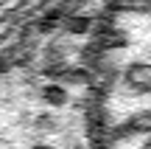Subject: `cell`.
Instances as JSON below:
<instances>
[{
  "label": "cell",
  "instance_id": "obj_1",
  "mask_svg": "<svg viewBox=\"0 0 151 149\" xmlns=\"http://www.w3.org/2000/svg\"><path fill=\"white\" fill-rule=\"evenodd\" d=\"M87 0H0V73L25 62L39 39L78 14Z\"/></svg>",
  "mask_w": 151,
  "mask_h": 149
},
{
  "label": "cell",
  "instance_id": "obj_2",
  "mask_svg": "<svg viewBox=\"0 0 151 149\" xmlns=\"http://www.w3.org/2000/svg\"><path fill=\"white\" fill-rule=\"evenodd\" d=\"M95 132L101 135L98 144H112V141L134 138V135H151V110H140L134 116H129L126 121L115 124V127H98Z\"/></svg>",
  "mask_w": 151,
  "mask_h": 149
},
{
  "label": "cell",
  "instance_id": "obj_3",
  "mask_svg": "<svg viewBox=\"0 0 151 149\" xmlns=\"http://www.w3.org/2000/svg\"><path fill=\"white\" fill-rule=\"evenodd\" d=\"M120 84L132 96H151V62H129L120 71Z\"/></svg>",
  "mask_w": 151,
  "mask_h": 149
},
{
  "label": "cell",
  "instance_id": "obj_4",
  "mask_svg": "<svg viewBox=\"0 0 151 149\" xmlns=\"http://www.w3.org/2000/svg\"><path fill=\"white\" fill-rule=\"evenodd\" d=\"M109 9L120 14H151V0H109Z\"/></svg>",
  "mask_w": 151,
  "mask_h": 149
},
{
  "label": "cell",
  "instance_id": "obj_5",
  "mask_svg": "<svg viewBox=\"0 0 151 149\" xmlns=\"http://www.w3.org/2000/svg\"><path fill=\"white\" fill-rule=\"evenodd\" d=\"M140 149H151V135H146V141L140 144Z\"/></svg>",
  "mask_w": 151,
  "mask_h": 149
}]
</instances>
